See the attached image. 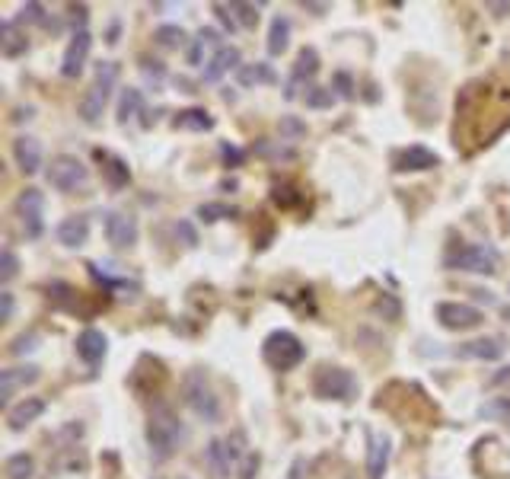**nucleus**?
<instances>
[{"label": "nucleus", "instance_id": "nucleus-1", "mask_svg": "<svg viewBox=\"0 0 510 479\" xmlns=\"http://www.w3.org/2000/svg\"><path fill=\"white\" fill-rule=\"evenodd\" d=\"M185 441V425L169 406H157L147 422V444H150L153 460H169Z\"/></svg>", "mask_w": 510, "mask_h": 479}, {"label": "nucleus", "instance_id": "nucleus-2", "mask_svg": "<svg viewBox=\"0 0 510 479\" xmlns=\"http://www.w3.org/2000/svg\"><path fill=\"white\" fill-rule=\"evenodd\" d=\"M118 64L115 61H102L99 67H96V80L89 83V89L83 93L80 99V119L86 121V125H96V121L102 119V112H106L108 99H112V89L115 83H118Z\"/></svg>", "mask_w": 510, "mask_h": 479}, {"label": "nucleus", "instance_id": "nucleus-3", "mask_svg": "<svg viewBox=\"0 0 510 479\" xmlns=\"http://www.w3.org/2000/svg\"><path fill=\"white\" fill-rule=\"evenodd\" d=\"M182 402L204 422H220V400H217L210 380L204 377V370H188L182 380Z\"/></svg>", "mask_w": 510, "mask_h": 479}, {"label": "nucleus", "instance_id": "nucleus-4", "mask_svg": "<svg viewBox=\"0 0 510 479\" xmlns=\"http://www.w3.org/2000/svg\"><path fill=\"white\" fill-rule=\"evenodd\" d=\"M261 358H265V364H271L274 370H290L306 358V348L293 332L278 329L261 342Z\"/></svg>", "mask_w": 510, "mask_h": 479}, {"label": "nucleus", "instance_id": "nucleus-5", "mask_svg": "<svg viewBox=\"0 0 510 479\" xmlns=\"http://www.w3.org/2000/svg\"><path fill=\"white\" fill-rule=\"evenodd\" d=\"M45 179H48V185L51 189H57V192H76V189L86 185L89 170H86V163H83L80 157L57 153V157H51L48 170H45Z\"/></svg>", "mask_w": 510, "mask_h": 479}, {"label": "nucleus", "instance_id": "nucleus-6", "mask_svg": "<svg viewBox=\"0 0 510 479\" xmlns=\"http://www.w3.org/2000/svg\"><path fill=\"white\" fill-rule=\"evenodd\" d=\"M312 393L319 400H354L357 396V380L351 370L344 368H319L316 377H312Z\"/></svg>", "mask_w": 510, "mask_h": 479}, {"label": "nucleus", "instance_id": "nucleus-7", "mask_svg": "<svg viewBox=\"0 0 510 479\" xmlns=\"http://www.w3.org/2000/svg\"><path fill=\"white\" fill-rule=\"evenodd\" d=\"M446 268L453 272H472V275H494L497 272V253L482 243L459 246L456 253L446 255Z\"/></svg>", "mask_w": 510, "mask_h": 479}, {"label": "nucleus", "instance_id": "nucleus-8", "mask_svg": "<svg viewBox=\"0 0 510 479\" xmlns=\"http://www.w3.org/2000/svg\"><path fill=\"white\" fill-rule=\"evenodd\" d=\"M16 214H19V224H23L26 236L29 240H38L45 233V195L38 189H23L16 198Z\"/></svg>", "mask_w": 510, "mask_h": 479}, {"label": "nucleus", "instance_id": "nucleus-9", "mask_svg": "<svg viewBox=\"0 0 510 479\" xmlns=\"http://www.w3.org/2000/svg\"><path fill=\"white\" fill-rule=\"evenodd\" d=\"M437 319L443 329H453V332H463V329H475L482 326V310L472 304H456V300H443L437 304Z\"/></svg>", "mask_w": 510, "mask_h": 479}, {"label": "nucleus", "instance_id": "nucleus-10", "mask_svg": "<svg viewBox=\"0 0 510 479\" xmlns=\"http://www.w3.org/2000/svg\"><path fill=\"white\" fill-rule=\"evenodd\" d=\"M106 240L115 249H131L137 243V221L125 211H108L106 214Z\"/></svg>", "mask_w": 510, "mask_h": 479}, {"label": "nucleus", "instance_id": "nucleus-11", "mask_svg": "<svg viewBox=\"0 0 510 479\" xmlns=\"http://www.w3.org/2000/svg\"><path fill=\"white\" fill-rule=\"evenodd\" d=\"M89 48H93V35H89L86 29H76L74 38L67 42V48H64V61H61V74L64 77H80L83 74V64H86L89 57Z\"/></svg>", "mask_w": 510, "mask_h": 479}, {"label": "nucleus", "instance_id": "nucleus-12", "mask_svg": "<svg viewBox=\"0 0 510 479\" xmlns=\"http://www.w3.org/2000/svg\"><path fill=\"white\" fill-rule=\"evenodd\" d=\"M13 160H16V166L26 176H35L42 170V144L35 138H29V134H19L13 141Z\"/></svg>", "mask_w": 510, "mask_h": 479}, {"label": "nucleus", "instance_id": "nucleus-13", "mask_svg": "<svg viewBox=\"0 0 510 479\" xmlns=\"http://www.w3.org/2000/svg\"><path fill=\"white\" fill-rule=\"evenodd\" d=\"M239 48L236 45H223V48H217L214 55H210V61L204 64V83H217L227 70H239Z\"/></svg>", "mask_w": 510, "mask_h": 479}, {"label": "nucleus", "instance_id": "nucleus-14", "mask_svg": "<svg viewBox=\"0 0 510 479\" xmlns=\"http://www.w3.org/2000/svg\"><path fill=\"white\" fill-rule=\"evenodd\" d=\"M456 358H469V361H497L504 358V342L501 338H472V342H463L456 348Z\"/></svg>", "mask_w": 510, "mask_h": 479}, {"label": "nucleus", "instance_id": "nucleus-15", "mask_svg": "<svg viewBox=\"0 0 510 479\" xmlns=\"http://www.w3.org/2000/svg\"><path fill=\"white\" fill-rule=\"evenodd\" d=\"M106 348H108V338L102 336L99 329H83L80 336H76V355H80L83 361L89 364V368L102 364V358H106Z\"/></svg>", "mask_w": 510, "mask_h": 479}, {"label": "nucleus", "instance_id": "nucleus-16", "mask_svg": "<svg viewBox=\"0 0 510 479\" xmlns=\"http://www.w3.org/2000/svg\"><path fill=\"white\" fill-rule=\"evenodd\" d=\"M38 380V368L26 364V368H4L0 370V402H6L19 387H29Z\"/></svg>", "mask_w": 510, "mask_h": 479}, {"label": "nucleus", "instance_id": "nucleus-17", "mask_svg": "<svg viewBox=\"0 0 510 479\" xmlns=\"http://www.w3.org/2000/svg\"><path fill=\"white\" fill-rule=\"evenodd\" d=\"M42 412H45V400H38V396H26L23 402H16V406L6 412V425H10L13 431H23V428H29Z\"/></svg>", "mask_w": 510, "mask_h": 479}, {"label": "nucleus", "instance_id": "nucleus-18", "mask_svg": "<svg viewBox=\"0 0 510 479\" xmlns=\"http://www.w3.org/2000/svg\"><path fill=\"white\" fill-rule=\"evenodd\" d=\"M437 166V153L434 150H427V147H421V144H414V147H405V150L395 157V170H402V172H421V170H434Z\"/></svg>", "mask_w": 510, "mask_h": 479}, {"label": "nucleus", "instance_id": "nucleus-19", "mask_svg": "<svg viewBox=\"0 0 510 479\" xmlns=\"http://www.w3.org/2000/svg\"><path fill=\"white\" fill-rule=\"evenodd\" d=\"M86 240H89V221H86L83 214L64 217V221L57 224V243H64V246L76 249V246H83Z\"/></svg>", "mask_w": 510, "mask_h": 479}, {"label": "nucleus", "instance_id": "nucleus-20", "mask_svg": "<svg viewBox=\"0 0 510 479\" xmlns=\"http://www.w3.org/2000/svg\"><path fill=\"white\" fill-rule=\"evenodd\" d=\"M319 70V51L316 48H300V55H297V64H293V77H290V87H287V99H293L297 96V83L300 80H306V77H312Z\"/></svg>", "mask_w": 510, "mask_h": 479}, {"label": "nucleus", "instance_id": "nucleus-21", "mask_svg": "<svg viewBox=\"0 0 510 479\" xmlns=\"http://www.w3.org/2000/svg\"><path fill=\"white\" fill-rule=\"evenodd\" d=\"M389 466V438L370 434V451H367V479H382Z\"/></svg>", "mask_w": 510, "mask_h": 479}, {"label": "nucleus", "instance_id": "nucleus-22", "mask_svg": "<svg viewBox=\"0 0 510 479\" xmlns=\"http://www.w3.org/2000/svg\"><path fill=\"white\" fill-rule=\"evenodd\" d=\"M0 51H4V57H19L29 51V38L23 35V32L16 29V23H0Z\"/></svg>", "mask_w": 510, "mask_h": 479}, {"label": "nucleus", "instance_id": "nucleus-23", "mask_svg": "<svg viewBox=\"0 0 510 479\" xmlns=\"http://www.w3.org/2000/svg\"><path fill=\"white\" fill-rule=\"evenodd\" d=\"M172 128L176 131H210L214 128V119H210L204 109H182L172 119Z\"/></svg>", "mask_w": 510, "mask_h": 479}, {"label": "nucleus", "instance_id": "nucleus-24", "mask_svg": "<svg viewBox=\"0 0 510 479\" xmlns=\"http://www.w3.org/2000/svg\"><path fill=\"white\" fill-rule=\"evenodd\" d=\"M208 466L210 473H214V479H230V473H233V457L227 453V444L223 441H210L208 444Z\"/></svg>", "mask_w": 510, "mask_h": 479}, {"label": "nucleus", "instance_id": "nucleus-25", "mask_svg": "<svg viewBox=\"0 0 510 479\" xmlns=\"http://www.w3.org/2000/svg\"><path fill=\"white\" fill-rule=\"evenodd\" d=\"M236 80H239V87H259V83H274L278 77H274L271 64L255 61V64H242L236 70Z\"/></svg>", "mask_w": 510, "mask_h": 479}, {"label": "nucleus", "instance_id": "nucleus-26", "mask_svg": "<svg viewBox=\"0 0 510 479\" xmlns=\"http://www.w3.org/2000/svg\"><path fill=\"white\" fill-rule=\"evenodd\" d=\"M99 157H102V176H106V182L112 185V189H125V185L131 182L128 163L121 157H108V153H99Z\"/></svg>", "mask_w": 510, "mask_h": 479}, {"label": "nucleus", "instance_id": "nucleus-27", "mask_svg": "<svg viewBox=\"0 0 510 479\" xmlns=\"http://www.w3.org/2000/svg\"><path fill=\"white\" fill-rule=\"evenodd\" d=\"M290 45V19L287 16H274L271 19V32H268V55H284Z\"/></svg>", "mask_w": 510, "mask_h": 479}, {"label": "nucleus", "instance_id": "nucleus-28", "mask_svg": "<svg viewBox=\"0 0 510 479\" xmlns=\"http://www.w3.org/2000/svg\"><path fill=\"white\" fill-rule=\"evenodd\" d=\"M208 48H223L220 45V32L217 29H201L195 38H191V48H188V64L191 67H198L204 57V51Z\"/></svg>", "mask_w": 510, "mask_h": 479}, {"label": "nucleus", "instance_id": "nucleus-29", "mask_svg": "<svg viewBox=\"0 0 510 479\" xmlns=\"http://www.w3.org/2000/svg\"><path fill=\"white\" fill-rule=\"evenodd\" d=\"M140 109H144V96H140V89L137 87L121 89V99H118V121H121V125H128V121H131Z\"/></svg>", "mask_w": 510, "mask_h": 479}, {"label": "nucleus", "instance_id": "nucleus-30", "mask_svg": "<svg viewBox=\"0 0 510 479\" xmlns=\"http://www.w3.org/2000/svg\"><path fill=\"white\" fill-rule=\"evenodd\" d=\"M4 470H6V479H32L35 460H32V453H13Z\"/></svg>", "mask_w": 510, "mask_h": 479}, {"label": "nucleus", "instance_id": "nucleus-31", "mask_svg": "<svg viewBox=\"0 0 510 479\" xmlns=\"http://www.w3.org/2000/svg\"><path fill=\"white\" fill-rule=\"evenodd\" d=\"M239 211L233 204H223V202H208V204H198V217L204 224H214V221H223V217H236Z\"/></svg>", "mask_w": 510, "mask_h": 479}, {"label": "nucleus", "instance_id": "nucleus-32", "mask_svg": "<svg viewBox=\"0 0 510 479\" xmlns=\"http://www.w3.org/2000/svg\"><path fill=\"white\" fill-rule=\"evenodd\" d=\"M153 42H157L159 48H182L185 45V29L182 26H159V29L153 32Z\"/></svg>", "mask_w": 510, "mask_h": 479}, {"label": "nucleus", "instance_id": "nucleus-33", "mask_svg": "<svg viewBox=\"0 0 510 479\" xmlns=\"http://www.w3.org/2000/svg\"><path fill=\"white\" fill-rule=\"evenodd\" d=\"M338 99V93H332L329 87H306L303 102L310 109H332V102Z\"/></svg>", "mask_w": 510, "mask_h": 479}, {"label": "nucleus", "instance_id": "nucleus-34", "mask_svg": "<svg viewBox=\"0 0 510 479\" xmlns=\"http://www.w3.org/2000/svg\"><path fill=\"white\" fill-rule=\"evenodd\" d=\"M278 131H280V141H300L306 138V121L297 119V115H284L278 121Z\"/></svg>", "mask_w": 510, "mask_h": 479}, {"label": "nucleus", "instance_id": "nucleus-35", "mask_svg": "<svg viewBox=\"0 0 510 479\" xmlns=\"http://www.w3.org/2000/svg\"><path fill=\"white\" fill-rule=\"evenodd\" d=\"M16 275H19V259H16V253L6 246L4 253H0V281H4V285H10Z\"/></svg>", "mask_w": 510, "mask_h": 479}, {"label": "nucleus", "instance_id": "nucleus-36", "mask_svg": "<svg viewBox=\"0 0 510 479\" xmlns=\"http://www.w3.org/2000/svg\"><path fill=\"white\" fill-rule=\"evenodd\" d=\"M230 10L236 13V19H239L242 29H255V26H259V6H252V4H230Z\"/></svg>", "mask_w": 510, "mask_h": 479}, {"label": "nucleus", "instance_id": "nucleus-37", "mask_svg": "<svg viewBox=\"0 0 510 479\" xmlns=\"http://www.w3.org/2000/svg\"><path fill=\"white\" fill-rule=\"evenodd\" d=\"M38 348V336L35 332H23V336H16L10 342V355H26V351H35Z\"/></svg>", "mask_w": 510, "mask_h": 479}, {"label": "nucleus", "instance_id": "nucleus-38", "mask_svg": "<svg viewBox=\"0 0 510 479\" xmlns=\"http://www.w3.org/2000/svg\"><path fill=\"white\" fill-rule=\"evenodd\" d=\"M19 23H45V6L42 4H23V6H19L16 26Z\"/></svg>", "mask_w": 510, "mask_h": 479}, {"label": "nucleus", "instance_id": "nucleus-39", "mask_svg": "<svg viewBox=\"0 0 510 479\" xmlns=\"http://www.w3.org/2000/svg\"><path fill=\"white\" fill-rule=\"evenodd\" d=\"M332 89H338V96H341V99H354V80H351L348 74H344V70H338L335 74V83H332Z\"/></svg>", "mask_w": 510, "mask_h": 479}, {"label": "nucleus", "instance_id": "nucleus-40", "mask_svg": "<svg viewBox=\"0 0 510 479\" xmlns=\"http://www.w3.org/2000/svg\"><path fill=\"white\" fill-rule=\"evenodd\" d=\"M290 192H297V189H293V185H274V202L284 204V208H293V204L303 202L300 195H290Z\"/></svg>", "mask_w": 510, "mask_h": 479}, {"label": "nucleus", "instance_id": "nucleus-41", "mask_svg": "<svg viewBox=\"0 0 510 479\" xmlns=\"http://www.w3.org/2000/svg\"><path fill=\"white\" fill-rule=\"evenodd\" d=\"M214 16L220 19V26L230 32V35H233V32H236V26H239V23L233 19V10H230V6H223V4H214Z\"/></svg>", "mask_w": 510, "mask_h": 479}, {"label": "nucleus", "instance_id": "nucleus-42", "mask_svg": "<svg viewBox=\"0 0 510 479\" xmlns=\"http://www.w3.org/2000/svg\"><path fill=\"white\" fill-rule=\"evenodd\" d=\"M482 415H501V419L510 425V400H494L491 406L482 409Z\"/></svg>", "mask_w": 510, "mask_h": 479}, {"label": "nucleus", "instance_id": "nucleus-43", "mask_svg": "<svg viewBox=\"0 0 510 479\" xmlns=\"http://www.w3.org/2000/svg\"><path fill=\"white\" fill-rule=\"evenodd\" d=\"M259 463H261L259 453H246V457H242V473H239V479H255V473H259Z\"/></svg>", "mask_w": 510, "mask_h": 479}, {"label": "nucleus", "instance_id": "nucleus-44", "mask_svg": "<svg viewBox=\"0 0 510 479\" xmlns=\"http://www.w3.org/2000/svg\"><path fill=\"white\" fill-rule=\"evenodd\" d=\"M176 233H182V240L188 243V246H195V243H198V233H195V227H191L188 221H178L176 224Z\"/></svg>", "mask_w": 510, "mask_h": 479}, {"label": "nucleus", "instance_id": "nucleus-45", "mask_svg": "<svg viewBox=\"0 0 510 479\" xmlns=\"http://www.w3.org/2000/svg\"><path fill=\"white\" fill-rule=\"evenodd\" d=\"M13 316V294L10 291H0V319H10Z\"/></svg>", "mask_w": 510, "mask_h": 479}, {"label": "nucleus", "instance_id": "nucleus-46", "mask_svg": "<svg viewBox=\"0 0 510 479\" xmlns=\"http://www.w3.org/2000/svg\"><path fill=\"white\" fill-rule=\"evenodd\" d=\"M223 160H227V163H233V166H236V163H239V160H242V153L236 150V147L223 144Z\"/></svg>", "mask_w": 510, "mask_h": 479}, {"label": "nucleus", "instance_id": "nucleus-47", "mask_svg": "<svg viewBox=\"0 0 510 479\" xmlns=\"http://www.w3.org/2000/svg\"><path fill=\"white\" fill-rule=\"evenodd\" d=\"M484 10H491L494 16H507V13H510V4H491V0H488V4H484Z\"/></svg>", "mask_w": 510, "mask_h": 479}, {"label": "nucleus", "instance_id": "nucleus-48", "mask_svg": "<svg viewBox=\"0 0 510 479\" xmlns=\"http://www.w3.org/2000/svg\"><path fill=\"white\" fill-rule=\"evenodd\" d=\"M32 112H35V109H32V106H26V109H16V115H13V121H23V119H32Z\"/></svg>", "mask_w": 510, "mask_h": 479}, {"label": "nucleus", "instance_id": "nucleus-49", "mask_svg": "<svg viewBox=\"0 0 510 479\" xmlns=\"http://www.w3.org/2000/svg\"><path fill=\"white\" fill-rule=\"evenodd\" d=\"M303 6H306V10H312V13H325V10H329L325 4H303Z\"/></svg>", "mask_w": 510, "mask_h": 479}, {"label": "nucleus", "instance_id": "nucleus-50", "mask_svg": "<svg viewBox=\"0 0 510 479\" xmlns=\"http://www.w3.org/2000/svg\"><path fill=\"white\" fill-rule=\"evenodd\" d=\"M300 470H303V460H297V463H293V470H290L293 476L290 479H300Z\"/></svg>", "mask_w": 510, "mask_h": 479}]
</instances>
